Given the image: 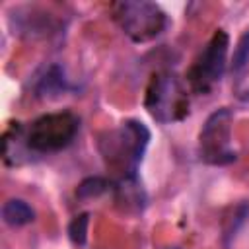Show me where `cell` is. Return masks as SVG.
I'll return each instance as SVG.
<instances>
[{
	"label": "cell",
	"instance_id": "cell-2",
	"mask_svg": "<svg viewBox=\"0 0 249 249\" xmlns=\"http://www.w3.org/2000/svg\"><path fill=\"white\" fill-rule=\"evenodd\" d=\"M144 105L160 123H173L189 113L187 89L171 72H160L150 80Z\"/></svg>",
	"mask_w": 249,
	"mask_h": 249
},
{
	"label": "cell",
	"instance_id": "cell-11",
	"mask_svg": "<svg viewBox=\"0 0 249 249\" xmlns=\"http://www.w3.org/2000/svg\"><path fill=\"white\" fill-rule=\"evenodd\" d=\"M105 189H107V181H105V179H101V177H89V179H86V181L78 187V196H82V198H91V196L101 195Z\"/></svg>",
	"mask_w": 249,
	"mask_h": 249
},
{
	"label": "cell",
	"instance_id": "cell-5",
	"mask_svg": "<svg viewBox=\"0 0 249 249\" xmlns=\"http://www.w3.org/2000/svg\"><path fill=\"white\" fill-rule=\"evenodd\" d=\"M200 158L214 165H224L235 160L231 150V113L228 109L214 111L204 123L200 136Z\"/></svg>",
	"mask_w": 249,
	"mask_h": 249
},
{
	"label": "cell",
	"instance_id": "cell-1",
	"mask_svg": "<svg viewBox=\"0 0 249 249\" xmlns=\"http://www.w3.org/2000/svg\"><path fill=\"white\" fill-rule=\"evenodd\" d=\"M80 128V121L70 111H56L37 117L25 128V142L29 152L51 154L66 148Z\"/></svg>",
	"mask_w": 249,
	"mask_h": 249
},
{
	"label": "cell",
	"instance_id": "cell-7",
	"mask_svg": "<svg viewBox=\"0 0 249 249\" xmlns=\"http://www.w3.org/2000/svg\"><path fill=\"white\" fill-rule=\"evenodd\" d=\"M2 218H4V222L8 226L18 228V226H25V224L33 222L35 220V212H33V208L25 200H21V198H10L2 206Z\"/></svg>",
	"mask_w": 249,
	"mask_h": 249
},
{
	"label": "cell",
	"instance_id": "cell-4",
	"mask_svg": "<svg viewBox=\"0 0 249 249\" xmlns=\"http://www.w3.org/2000/svg\"><path fill=\"white\" fill-rule=\"evenodd\" d=\"M228 47H230L228 33L224 29H216L189 72L191 88L196 93H208L222 80L228 60Z\"/></svg>",
	"mask_w": 249,
	"mask_h": 249
},
{
	"label": "cell",
	"instance_id": "cell-6",
	"mask_svg": "<svg viewBox=\"0 0 249 249\" xmlns=\"http://www.w3.org/2000/svg\"><path fill=\"white\" fill-rule=\"evenodd\" d=\"M150 132L142 123L136 121H126L117 132H113L107 140L109 148L105 152L107 158L119 160L121 163H128L130 169L134 171L136 163L142 160V154L148 146Z\"/></svg>",
	"mask_w": 249,
	"mask_h": 249
},
{
	"label": "cell",
	"instance_id": "cell-8",
	"mask_svg": "<svg viewBox=\"0 0 249 249\" xmlns=\"http://www.w3.org/2000/svg\"><path fill=\"white\" fill-rule=\"evenodd\" d=\"M64 89H66V78H64V72L58 66H51L45 72V76L39 80V86H37V91L43 97L58 95Z\"/></svg>",
	"mask_w": 249,
	"mask_h": 249
},
{
	"label": "cell",
	"instance_id": "cell-10",
	"mask_svg": "<svg viewBox=\"0 0 249 249\" xmlns=\"http://www.w3.org/2000/svg\"><path fill=\"white\" fill-rule=\"evenodd\" d=\"M88 224H89V216L88 214H80L76 216L70 226H68V233L74 245H84L86 243V233H88Z\"/></svg>",
	"mask_w": 249,
	"mask_h": 249
},
{
	"label": "cell",
	"instance_id": "cell-9",
	"mask_svg": "<svg viewBox=\"0 0 249 249\" xmlns=\"http://www.w3.org/2000/svg\"><path fill=\"white\" fill-rule=\"evenodd\" d=\"M247 64H249V27L243 31V35L239 37V41H237V45L233 49L231 70L233 72H241Z\"/></svg>",
	"mask_w": 249,
	"mask_h": 249
},
{
	"label": "cell",
	"instance_id": "cell-3",
	"mask_svg": "<svg viewBox=\"0 0 249 249\" xmlns=\"http://www.w3.org/2000/svg\"><path fill=\"white\" fill-rule=\"evenodd\" d=\"M111 12L124 35H128L136 43H146L158 37L167 23L163 10L154 2L124 0L113 4Z\"/></svg>",
	"mask_w": 249,
	"mask_h": 249
}]
</instances>
